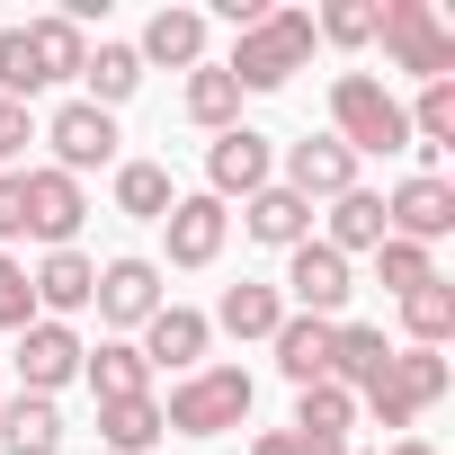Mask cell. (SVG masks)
I'll return each mask as SVG.
<instances>
[{"label": "cell", "instance_id": "cell-1", "mask_svg": "<svg viewBox=\"0 0 455 455\" xmlns=\"http://www.w3.org/2000/svg\"><path fill=\"white\" fill-rule=\"evenodd\" d=\"M251 402H259V384H251L242 366H196V375L170 384L161 428H179V437H223V428H242V419H251Z\"/></svg>", "mask_w": 455, "mask_h": 455}, {"label": "cell", "instance_id": "cell-2", "mask_svg": "<svg viewBox=\"0 0 455 455\" xmlns=\"http://www.w3.org/2000/svg\"><path fill=\"white\" fill-rule=\"evenodd\" d=\"M446 384H455V366H446L437 348H393V357L357 384V411H375L384 428H411L428 402H446Z\"/></svg>", "mask_w": 455, "mask_h": 455}, {"label": "cell", "instance_id": "cell-3", "mask_svg": "<svg viewBox=\"0 0 455 455\" xmlns=\"http://www.w3.org/2000/svg\"><path fill=\"white\" fill-rule=\"evenodd\" d=\"M304 63H313V10H268L259 28H242V45H233L223 72L242 90H286Z\"/></svg>", "mask_w": 455, "mask_h": 455}, {"label": "cell", "instance_id": "cell-4", "mask_svg": "<svg viewBox=\"0 0 455 455\" xmlns=\"http://www.w3.org/2000/svg\"><path fill=\"white\" fill-rule=\"evenodd\" d=\"M331 125H339V143L366 161V152H411V116H402V99L375 81V72H339L331 81Z\"/></svg>", "mask_w": 455, "mask_h": 455}, {"label": "cell", "instance_id": "cell-5", "mask_svg": "<svg viewBox=\"0 0 455 455\" xmlns=\"http://www.w3.org/2000/svg\"><path fill=\"white\" fill-rule=\"evenodd\" d=\"M375 36L402 72L419 81H455V28L428 10V0H375Z\"/></svg>", "mask_w": 455, "mask_h": 455}, {"label": "cell", "instance_id": "cell-6", "mask_svg": "<svg viewBox=\"0 0 455 455\" xmlns=\"http://www.w3.org/2000/svg\"><path fill=\"white\" fill-rule=\"evenodd\" d=\"M268 170H277V143H268L259 125H233V134L205 143V196H214V205H233V196L251 205V196L268 188Z\"/></svg>", "mask_w": 455, "mask_h": 455}, {"label": "cell", "instance_id": "cell-7", "mask_svg": "<svg viewBox=\"0 0 455 455\" xmlns=\"http://www.w3.org/2000/svg\"><path fill=\"white\" fill-rule=\"evenodd\" d=\"M384 233H393V242H419V251L446 242V233H455V188H446L437 170H411V179L384 196Z\"/></svg>", "mask_w": 455, "mask_h": 455}, {"label": "cell", "instance_id": "cell-8", "mask_svg": "<svg viewBox=\"0 0 455 455\" xmlns=\"http://www.w3.org/2000/svg\"><path fill=\"white\" fill-rule=\"evenodd\" d=\"M45 143H54V170H63V179L108 170V161H116V116H108V108H90V99H72V108H54V116H45Z\"/></svg>", "mask_w": 455, "mask_h": 455}, {"label": "cell", "instance_id": "cell-9", "mask_svg": "<svg viewBox=\"0 0 455 455\" xmlns=\"http://www.w3.org/2000/svg\"><path fill=\"white\" fill-rule=\"evenodd\" d=\"M277 188H295L304 205H331V196L357 188V152L339 134H304V143H286V179Z\"/></svg>", "mask_w": 455, "mask_h": 455}, {"label": "cell", "instance_id": "cell-10", "mask_svg": "<svg viewBox=\"0 0 455 455\" xmlns=\"http://www.w3.org/2000/svg\"><path fill=\"white\" fill-rule=\"evenodd\" d=\"M90 304H99V322H108V331H143V322L170 304V295H161V259H108Z\"/></svg>", "mask_w": 455, "mask_h": 455}, {"label": "cell", "instance_id": "cell-11", "mask_svg": "<svg viewBox=\"0 0 455 455\" xmlns=\"http://www.w3.org/2000/svg\"><path fill=\"white\" fill-rule=\"evenodd\" d=\"M19 188H28V242H45V251H72L81 214H90L81 179H63V170H19Z\"/></svg>", "mask_w": 455, "mask_h": 455}, {"label": "cell", "instance_id": "cell-12", "mask_svg": "<svg viewBox=\"0 0 455 455\" xmlns=\"http://www.w3.org/2000/svg\"><path fill=\"white\" fill-rule=\"evenodd\" d=\"M348 295H357V286H348V259H339V251H322V242H295V251H286V304H295V313L331 322Z\"/></svg>", "mask_w": 455, "mask_h": 455}, {"label": "cell", "instance_id": "cell-13", "mask_svg": "<svg viewBox=\"0 0 455 455\" xmlns=\"http://www.w3.org/2000/svg\"><path fill=\"white\" fill-rule=\"evenodd\" d=\"M223 233H233V214L214 196H179L161 214V242H170V268H214L223 259Z\"/></svg>", "mask_w": 455, "mask_h": 455}, {"label": "cell", "instance_id": "cell-14", "mask_svg": "<svg viewBox=\"0 0 455 455\" xmlns=\"http://www.w3.org/2000/svg\"><path fill=\"white\" fill-rule=\"evenodd\" d=\"M72 375H81V331H72V322H28V331H19V384L54 402Z\"/></svg>", "mask_w": 455, "mask_h": 455}, {"label": "cell", "instance_id": "cell-15", "mask_svg": "<svg viewBox=\"0 0 455 455\" xmlns=\"http://www.w3.org/2000/svg\"><path fill=\"white\" fill-rule=\"evenodd\" d=\"M36 286V322H72V313H90V295H99V259L72 242V251H45V268L28 277Z\"/></svg>", "mask_w": 455, "mask_h": 455}, {"label": "cell", "instance_id": "cell-16", "mask_svg": "<svg viewBox=\"0 0 455 455\" xmlns=\"http://www.w3.org/2000/svg\"><path fill=\"white\" fill-rule=\"evenodd\" d=\"M205 339H214V331H205V313H188V304H161V313L143 322V339H134V348H143V366L196 375V366H205Z\"/></svg>", "mask_w": 455, "mask_h": 455}, {"label": "cell", "instance_id": "cell-17", "mask_svg": "<svg viewBox=\"0 0 455 455\" xmlns=\"http://www.w3.org/2000/svg\"><path fill=\"white\" fill-rule=\"evenodd\" d=\"M268 348H277V375H286L295 393H304V384H331V322H313V313H286Z\"/></svg>", "mask_w": 455, "mask_h": 455}, {"label": "cell", "instance_id": "cell-18", "mask_svg": "<svg viewBox=\"0 0 455 455\" xmlns=\"http://www.w3.org/2000/svg\"><path fill=\"white\" fill-rule=\"evenodd\" d=\"M242 233H251V242H268V251H295V242H313V205H304L295 188H277V179H268V188L242 205Z\"/></svg>", "mask_w": 455, "mask_h": 455}, {"label": "cell", "instance_id": "cell-19", "mask_svg": "<svg viewBox=\"0 0 455 455\" xmlns=\"http://www.w3.org/2000/svg\"><path fill=\"white\" fill-rule=\"evenodd\" d=\"M28 63H36V90H54V81H81V63H90V36L54 10V19H28Z\"/></svg>", "mask_w": 455, "mask_h": 455}, {"label": "cell", "instance_id": "cell-20", "mask_svg": "<svg viewBox=\"0 0 455 455\" xmlns=\"http://www.w3.org/2000/svg\"><path fill=\"white\" fill-rule=\"evenodd\" d=\"M81 375H90L99 402H143V393H152V366H143L134 339H99V348H81Z\"/></svg>", "mask_w": 455, "mask_h": 455}, {"label": "cell", "instance_id": "cell-21", "mask_svg": "<svg viewBox=\"0 0 455 455\" xmlns=\"http://www.w3.org/2000/svg\"><path fill=\"white\" fill-rule=\"evenodd\" d=\"M322 251H339V259H375L384 251V196L375 188H348V196H331V233H322Z\"/></svg>", "mask_w": 455, "mask_h": 455}, {"label": "cell", "instance_id": "cell-22", "mask_svg": "<svg viewBox=\"0 0 455 455\" xmlns=\"http://www.w3.org/2000/svg\"><path fill=\"white\" fill-rule=\"evenodd\" d=\"M134 54L143 63H170V72H196L205 63V10H152V28H143Z\"/></svg>", "mask_w": 455, "mask_h": 455}, {"label": "cell", "instance_id": "cell-23", "mask_svg": "<svg viewBox=\"0 0 455 455\" xmlns=\"http://www.w3.org/2000/svg\"><path fill=\"white\" fill-rule=\"evenodd\" d=\"M277 322H286V295L277 286H223V304H214V322L205 331H233V339H277Z\"/></svg>", "mask_w": 455, "mask_h": 455}, {"label": "cell", "instance_id": "cell-24", "mask_svg": "<svg viewBox=\"0 0 455 455\" xmlns=\"http://www.w3.org/2000/svg\"><path fill=\"white\" fill-rule=\"evenodd\" d=\"M0 446H10V455H63V411L45 393L0 402Z\"/></svg>", "mask_w": 455, "mask_h": 455}, {"label": "cell", "instance_id": "cell-25", "mask_svg": "<svg viewBox=\"0 0 455 455\" xmlns=\"http://www.w3.org/2000/svg\"><path fill=\"white\" fill-rule=\"evenodd\" d=\"M81 90H90V108H108V116H116V108L143 90V54H134V45H90Z\"/></svg>", "mask_w": 455, "mask_h": 455}, {"label": "cell", "instance_id": "cell-26", "mask_svg": "<svg viewBox=\"0 0 455 455\" xmlns=\"http://www.w3.org/2000/svg\"><path fill=\"white\" fill-rule=\"evenodd\" d=\"M384 357H393V339H384L375 322H331V384H348V393H357Z\"/></svg>", "mask_w": 455, "mask_h": 455}, {"label": "cell", "instance_id": "cell-27", "mask_svg": "<svg viewBox=\"0 0 455 455\" xmlns=\"http://www.w3.org/2000/svg\"><path fill=\"white\" fill-rule=\"evenodd\" d=\"M188 116H196L205 134H233V125H242V81L223 72V63H196V72H188Z\"/></svg>", "mask_w": 455, "mask_h": 455}, {"label": "cell", "instance_id": "cell-28", "mask_svg": "<svg viewBox=\"0 0 455 455\" xmlns=\"http://www.w3.org/2000/svg\"><path fill=\"white\" fill-rule=\"evenodd\" d=\"M170 205H179V188H170V170H161V161H116V214L161 223Z\"/></svg>", "mask_w": 455, "mask_h": 455}, {"label": "cell", "instance_id": "cell-29", "mask_svg": "<svg viewBox=\"0 0 455 455\" xmlns=\"http://www.w3.org/2000/svg\"><path fill=\"white\" fill-rule=\"evenodd\" d=\"M402 331H411V348H446V339H455V286H446V277L411 286V295H402Z\"/></svg>", "mask_w": 455, "mask_h": 455}, {"label": "cell", "instance_id": "cell-30", "mask_svg": "<svg viewBox=\"0 0 455 455\" xmlns=\"http://www.w3.org/2000/svg\"><path fill=\"white\" fill-rule=\"evenodd\" d=\"M348 428H357V393L348 384H304L295 393V437H339L348 446Z\"/></svg>", "mask_w": 455, "mask_h": 455}, {"label": "cell", "instance_id": "cell-31", "mask_svg": "<svg viewBox=\"0 0 455 455\" xmlns=\"http://www.w3.org/2000/svg\"><path fill=\"white\" fill-rule=\"evenodd\" d=\"M99 437H108L116 455H143V446H161L170 428H161V402L143 393V402H99Z\"/></svg>", "mask_w": 455, "mask_h": 455}, {"label": "cell", "instance_id": "cell-32", "mask_svg": "<svg viewBox=\"0 0 455 455\" xmlns=\"http://www.w3.org/2000/svg\"><path fill=\"white\" fill-rule=\"evenodd\" d=\"M411 116V152H446L455 143V81H419V108H402Z\"/></svg>", "mask_w": 455, "mask_h": 455}, {"label": "cell", "instance_id": "cell-33", "mask_svg": "<svg viewBox=\"0 0 455 455\" xmlns=\"http://www.w3.org/2000/svg\"><path fill=\"white\" fill-rule=\"evenodd\" d=\"M375 277H384V295L402 304L411 286H428V277H437V259H428L419 242H393V233H384V251H375Z\"/></svg>", "mask_w": 455, "mask_h": 455}, {"label": "cell", "instance_id": "cell-34", "mask_svg": "<svg viewBox=\"0 0 455 455\" xmlns=\"http://www.w3.org/2000/svg\"><path fill=\"white\" fill-rule=\"evenodd\" d=\"M313 36H331V45H375V0H331V10L313 19Z\"/></svg>", "mask_w": 455, "mask_h": 455}, {"label": "cell", "instance_id": "cell-35", "mask_svg": "<svg viewBox=\"0 0 455 455\" xmlns=\"http://www.w3.org/2000/svg\"><path fill=\"white\" fill-rule=\"evenodd\" d=\"M36 322V286H28V268L0 251V331H28Z\"/></svg>", "mask_w": 455, "mask_h": 455}, {"label": "cell", "instance_id": "cell-36", "mask_svg": "<svg viewBox=\"0 0 455 455\" xmlns=\"http://www.w3.org/2000/svg\"><path fill=\"white\" fill-rule=\"evenodd\" d=\"M0 242H28V188H19V170H0Z\"/></svg>", "mask_w": 455, "mask_h": 455}, {"label": "cell", "instance_id": "cell-37", "mask_svg": "<svg viewBox=\"0 0 455 455\" xmlns=\"http://www.w3.org/2000/svg\"><path fill=\"white\" fill-rule=\"evenodd\" d=\"M19 152H28V108H19V99H0V170H10Z\"/></svg>", "mask_w": 455, "mask_h": 455}, {"label": "cell", "instance_id": "cell-38", "mask_svg": "<svg viewBox=\"0 0 455 455\" xmlns=\"http://www.w3.org/2000/svg\"><path fill=\"white\" fill-rule=\"evenodd\" d=\"M251 455H295V428H268V437H251Z\"/></svg>", "mask_w": 455, "mask_h": 455}, {"label": "cell", "instance_id": "cell-39", "mask_svg": "<svg viewBox=\"0 0 455 455\" xmlns=\"http://www.w3.org/2000/svg\"><path fill=\"white\" fill-rule=\"evenodd\" d=\"M295 455H348L339 437H295Z\"/></svg>", "mask_w": 455, "mask_h": 455}, {"label": "cell", "instance_id": "cell-40", "mask_svg": "<svg viewBox=\"0 0 455 455\" xmlns=\"http://www.w3.org/2000/svg\"><path fill=\"white\" fill-rule=\"evenodd\" d=\"M384 455H437V446H428V437H402V446H384Z\"/></svg>", "mask_w": 455, "mask_h": 455}]
</instances>
